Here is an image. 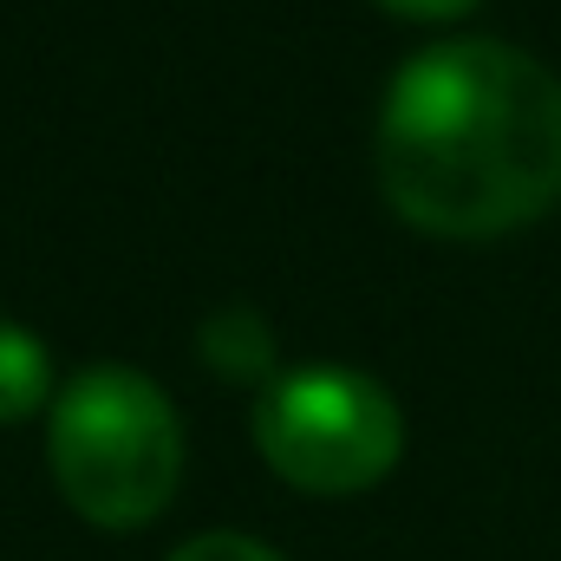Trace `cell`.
Segmentation results:
<instances>
[{
  "label": "cell",
  "mask_w": 561,
  "mask_h": 561,
  "mask_svg": "<svg viewBox=\"0 0 561 561\" xmlns=\"http://www.w3.org/2000/svg\"><path fill=\"white\" fill-rule=\"evenodd\" d=\"M379 183L431 236H510L561 203V79L503 39H444L379 105Z\"/></svg>",
  "instance_id": "6da1fadb"
},
{
  "label": "cell",
  "mask_w": 561,
  "mask_h": 561,
  "mask_svg": "<svg viewBox=\"0 0 561 561\" xmlns=\"http://www.w3.org/2000/svg\"><path fill=\"white\" fill-rule=\"evenodd\" d=\"M53 477L85 523L138 529L183 477V431L170 399L131 366H92L53 399Z\"/></svg>",
  "instance_id": "7a4b0ae2"
},
{
  "label": "cell",
  "mask_w": 561,
  "mask_h": 561,
  "mask_svg": "<svg viewBox=\"0 0 561 561\" xmlns=\"http://www.w3.org/2000/svg\"><path fill=\"white\" fill-rule=\"evenodd\" d=\"M255 450L275 463L294 490L353 496L373 490L405 444V419L392 392L346 366H300L275 373L255 399Z\"/></svg>",
  "instance_id": "3957f363"
},
{
  "label": "cell",
  "mask_w": 561,
  "mask_h": 561,
  "mask_svg": "<svg viewBox=\"0 0 561 561\" xmlns=\"http://www.w3.org/2000/svg\"><path fill=\"white\" fill-rule=\"evenodd\" d=\"M46 392H53V353H46L26 327L0 320V424L39 412Z\"/></svg>",
  "instance_id": "277c9868"
},
{
  "label": "cell",
  "mask_w": 561,
  "mask_h": 561,
  "mask_svg": "<svg viewBox=\"0 0 561 561\" xmlns=\"http://www.w3.org/2000/svg\"><path fill=\"white\" fill-rule=\"evenodd\" d=\"M170 561H280L268 542H255V536H229V529H216V536H196V542H183Z\"/></svg>",
  "instance_id": "5b68a950"
},
{
  "label": "cell",
  "mask_w": 561,
  "mask_h": 561,
  "mask_svg": "<svg viewBox=\"0 0 561 561\" xmlns=\"http://www.w3.org/2000/svg\"><path fill=\"white\" fill-rule=\"evenodd\" d=\"M386 13H399V20H463L477 0H379Z\"/></svg>",
  "instance_id": "8992f818"
}]
</instances>
